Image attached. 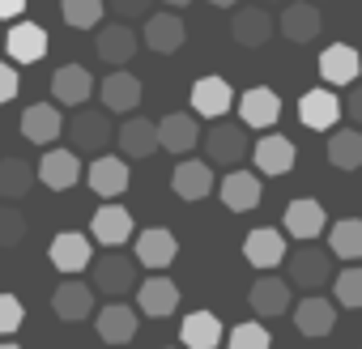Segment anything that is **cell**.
<instances>
[{"label": "cell", "instance_id": "6da1fadb", "mask_svg": "<svg viewBox=\"0 0 362 349\" xmlns=\"http://www.w3.org/2000/svg\"><path fill=\"white\" fill-rule=\"evenodd\" d=\"M132 285H136V264H132V256H124V252H103V256L90 264V290H103V294L119 298V294H128Z\"/></svg>", "mask_w": 362, "mask_h": 349}, {"label": "cell", "instance_id": "7a4b0ae2", "mask_svg": "<svg viewBox=\"0 0 362 349\" xmlns=\"http://www.w3.org/2000/svg\"><path fill=\"white\" fill-rule=\"evenodd\" d=\"M243 153H252V145H247V132H243L239 124H214V128H209V136H205V162H209V166H230V170H239Z\"/></svg>", "mask_w": 362, "mask_h": 349}, {"label": "cell", "instance_id": "3957f363", "mask_svg": "<svg viewBox=\"0 0 362 349\" xmlns=\"http://www.w3.org/2000/svg\"><path fill=\"white\" fill-rule=\"evenodd\" d=\"M286 268H290V285H303L307 294H315L332 277V256L320 252V247H311V243H303V252L286 256Z\"/></svg>", "mask_w": 362, "mask_h": 349}, {"label": "cell", "instance_id": "277c9868", "mask_svg": "<svg viewBox=\"0 0 362 349\" xmlns=\"http://www.w3.org/2000/svg\"><path fill=\"white\" fill-rule=\"evenodd\" d=\"M86 184H90L103 201H119V196L128 192V158L98 153V158L86 166Z\"/></svg>", "mask_w": 362, "mask_h": 349}, {"label": "cell", "instance_id": "5b68a950", "mask_svg": "<svg viewBox=\"0 0 362 349\" xmlns=\"http://www.w3.org/2000/svg\"><path fill=\"white\" fill-rule=\"evenodd\" d=\"M170 188H175L179 201H205V196L218 188L214 166L201 162V158H184V162L175 166V174H170Z\"/></svg>", "mask_w": 362, "mask_h": 349}, {"label": "cell", "instance_id": "8992f818", "mask_svg": "<svg viewBox=\"0 0 362 349\" xmlns=\"http://www.w3.org/2000/svg\"><path fill=\"white\" fill-rule=\"evenodd\" d=\"M243 256H247L252 268L273 273V268L290 256V247H286V235H281V230H273V226H256V230L243 239Z\"/></svg>", "mask_w": 362, "mask_h": 349}, {"label": "cell", "instance_id": "52a82bcc", "mask_svg": "<svg viewBox=\"0 0 362 349\" xmlns=\"http://www.w3.org/2000/svg\"><path fill=\"white\" fill-rule=\"evenodd\" d=\"M52 311H56V319H64V324L90 319V315H94V290H90V281L64 277V281L56 285V294H52Z\"/></svg>", "mask_w": 362, "mask_h": 349}, {"label": "cell", "instance_id": "ba28073f", "mask_svg": "<svg viewBox=\"0 0 362 349\" xmlns=\"http://www.w3.org/2000/svg\"><path fill=\"white\" fill-rule=\"evenodd\" d=\"M90 94H94V77L86 64H60L52 73V98L60 107H86Z\"/></svg>", "mask_w": 362, "mask_h": 349}, {"label": "cell", "instance_id": "9c48e42d", "mask_svg": "<svg viewBox=\"0 0 362 349\" xmlns=\"http://www.w3.org/2000/svg\"><path fill=\"white\" fill-rule=\"evenodd\" d=\"M111 136H115V132H111V119H107L103 111H90V107H81V111L69 119V141H73V149L103 153Z\"/></svg>", "mask_w": 362, "mask_h": 349}, {"label": "cell", "instance_id": "30bf717a", "mask_svg": "<svg viewBox=\"0 0 362 349\" xmlns=\"http://www.w3.org/2000/svg\"><path fill=\"white\" fill-rule=\"evenodd\" d=\"M47 256H52V264H56L64 277H73V273H81V268H90V264H94L90 235H77V230H60V235L52 239Z\"/></svg>", "mask_w": 362, "mask_h": 349}, {"label": "cell", "instance_id": "8fae6325", "mask_svg": "<svg viewBox=\"0 0 362 349\" xmlns=\"http://www.w3.org/2000/svg\"><path fill=\"white\" fill-rule=\"evenodd\" d=\"M277 30L290 39V43H311L320 30H324V18L311 0H290V5L277 13Z\"/></svg>", "mask_w": 362, "mask_h": 349}, {"label": "cell", "instance_id": "7c38bea8", "mask_svg": "<svg viewBox=\"0 0 362 349\" xmlns=\"http://www.w3.org/2000/svg\"><path fill=\"white\" fill-rule=\"evenodd\" d=\"M188 102H192V115L222 119V115L230 111V102H235V90H230V81H222V77H201V81H192Z\"/></svg>", "mask_w": 362, "mask_h": 349}, {"label": "cell", "instance_id": "4fadbf2b", "mask_svg": "<svg viewBox=\"0 0 362 349\" xmlns=\"http://www.w3.org/2000/svg\"><path fill=\"white\" fill-rule=\"evenodd\" d=\"M252 158H256V170H260V174H290V170H294L298 149H294V141H290V136L269 132V136H260V141L252 145Z\"/></svg>", "mask_w": 362, "mask_h": 349}, {"label": "cell", "instance_id": "5bb4252c", "mask_svg": "<svg viewBox=\"0 0 362 349\" xmlns=\"http://www.w3.org/2000/svg\"><path fill=\"white\" fill-rule=\"evenodd\" d=\"M197 141H201V124L192 111H170L158 124V149H166V153H188V149H197Z\"/></svg>", "mask_w": 362, "mask_h": 349}, {"label": "cell", "instance_id": "9a60e30c", "mask_svg": "<svg viewBox=\"0 0 362 349\" xmlns=\"http://www.w3.org/2000/svg\"><path fill=\"white\" fill-rule=\"evenodd\" d=\"M184 39H188V26H184L179 13H153V18H145V47L149 52L175 56L179 47H184Z\"/></svg>", "mask_w": 362, "mask_h": 349}, {"label": "cell", "instance_id": "2e32d148", "mask_svg": "<svg viewBox=\"0 0 362 349\" xmlns=\"http://www.w3.org/2000/svg\"><path fill=\"white\" fill-rule=\"evenodd\" d=\"M358 73H362V56L349 43H332L320 52V77L328 85H358Z\"/></svg>", "mask_w": 362, "mask_h": 349}, {"label": "cell", "instance_id": "e0dca14e", "mask_svg": "<svg viewBox=\"0 0 362 349\" xmlns=\"http://www.w3.org/2000/svg\"><path fill=\"white\" fill-rule=\"evenodd\" d=\"M286 230H290L294 239H303V243L320 239V235L328 230V213H324V205L311 201V196L290 201V205H286Z\"/></svg>", "mask_w": 362, "mask_h": 349}, {"label": "cell", "instance_id": "ac0fdd59", "mask_svg": "<svg viewBox=\"0 0 362 349\" xmlns=\"http://www.w3.org/2000/svg\"><path fill=\"white\" fill-rule=\"evenodd\" d=\"M218 192H222V205L230 209V213H252L256 205H260V174H252V170H230L226 179L218 184Z\"/></svg>", "mask_w": 362, "mask_h": 349}, {"label": "cell", "instance_id": "d6986e66", "mask_svg": "<svg viewBox=\"0 0 362 349\" xmlns=\"http://www.w3.org/2000/svg\"><path fill=\"white\" fill-rule=\"evenodd\" d=\"M5 52L18 64H39L47 56V30L35 26V22H13L9 35H5Z\"/></svg>", "mask_w": 362, "mask_h": 349}, {"label": "cell", "instance_id": "ffe728a7", "mask_svg": "<svg viewBox=\"0 0 362 349\" xmlns=\"http://www.w3.org/2000/svg\"><path fill=\"white\" fill-rule=\"evenodd\" d=\"M298 119H303V128H311V132L337 128V119H341L337 94H332V90H307V94L298 98Z\"/></svg>", "mask_w": 362, "mask_h": 349}, {"label": "cell", "instance_id": "44dd1931", "mask_svg": "<svg viewBox=\"0 0 362 349\" xmlns=\"http://www.w3.org/2000/svg\"><path fill=\"white\" fill-rule=\"evenodd\" d=\"M60 132H64V119H60V107L56 102H30L22 111V136L30 145H52Z\"/></svg>", "mask_w": 362, "mask_h": 349}, {"label": "cell", "instance_id": "7402d4cb", "mask_svg": "<svg viewBox=\"0 0 362 349\" xmlns=\"http://www.w3.org/2000/svg\"><path fill=\"white\" fill-rule=\"evenodd\" d=\"M90 239L103 243V247H119L132 239V213L124 205H103L94 218H90Z\"/></svg>", "mask_w": 362, "mask_h": 349}, {"label": "cell", "instance_id": "603a6c76", "mask_svg": "<svg viewBox=\"0 0 362 349\" xmlns=\"http://www.w3.org/2000/svg\"><path fill=\"white\" fill-rule=\"evenodd\" d=\"M247 302H252V311L260 315V319H277V315H286L290 311V281H281V277H260V281H252V290H247Z\"/></svg>", "mask_w": 362, "mask_h": 349}, {"label": "cell", "instance_id": "cb8c5ba5", "mask_svg": "<svg viewBox=\"0 0 362 349\" xmlns=\"http://www.w3.org/2000/svg\"><path fill=\"white\" fill-rule=\"evenodd\" d=\"M94 52H98V60H103V64L124 69V64L136 56V35H132V26H124V22L103 26V30H98V39H94Z\"/></svg>", "mask_w": 362, "mask_h": 349}, {"label": "cell", "instance_id": "d4e9b609", "mask_svg": "<svg viewBox=\"0 0 362 349\" xmlns=\"http://www.w3.org/2000/svg\"><path fill=\"white\" fill-rule=\"evenodd\" d=\"M239 115H243L247 128H273V124L281 119V98H277L269 85H252V90H243V98H239Z\"/></svg>", "mask_w": 362, "mask_h": 349}, {"label": "cell", "instance_id": "484cf974", "mask_svg": "<svg viewBox=\"0 0 362 349\" xmlns=\"http://www.w3.org/2000/svg\"><path fill=\"white\" fill-rule=\"evenodd\" d=\"M39 179L52 188V192H69L77 179H81V162L73 149H47L43 162H39Z\"/></svg>", "mask_w": 362, "mask_h": 349}, {"label": "cell", "instance_id": "4316f807", "mask_svg": "<svg viewBox=\"0 0 362 349\" xmlns=\"http://www.w3.org/2000/svg\"><path fill=\"white\" fill-rule=\"evenodd\" d=\"M230 35L239 47H264L273 39V13H264L260 5H247L230 18Z\"/></svg>", "mask_w": 362, "mask_h": 349}, {"label": "cell", "instance_id": "83f0119b", "mask_svg": "<svg viewBox=\"0 0 362 349\" xmlns=\"http://www.w3.org/2000/svg\"><path fill=\"white\" fill-rule=\"evenodd\" d=\"M294 328L303 336H328L337 328V307L320 294H307L298 307H294Z\"/></svg>", "mask_w": 362, "mask_h": 349}, {"label": "cell", "instance_id": "f1b7e54d", "mask_svg": "<svg viewBox=\"0 0 362 349\" xmlns=\"http://www.w3.org/2000/svg\"><path fill=\"white\" fill-rule=\"evenodd\" d=\"M136 311L128 307V302H107L103 307V315L94 319V328H98V336L107 341V345H128L132 336H136Z\"/></svg>", "mask_w": 362, "mask_h": 349}, {"label": "cell", "instance_id": "f546056e", "mask_svg": "<svg viewBox=\"0 0 362 349\" xmlns=\"http://www.w3.org/2000/svg\"><path fill=\"white\" fill-rule=\"evenodd\" d=\"M175 256H179V243H175V235H170V230L149 226V230H141V235H136V260H141L145 268H166Z\"/></svg>", "mask_w": 362, "mask_h": 349}, {"label": "cell", "instance_id": "4dcf8cb0", "mask_svg": "<svg viewBox=\"0 0 362 349\" xmlns=\"http://www.w3.org/2000/svg\"><path fill=\"white\" fill-rule=\"evenodd\" d=\"M222 319L214 311H192L184 319V328H179V341H184V349H218L222 345Z\"/></svg>", "mask_w": 362, "mask_h": 349}, {"label": "cell", "instance_id": "1f68e13d", "mask_svg": "<svg viewBox=\"0 0 362 349\" xmlns=\"http://www.w3.org/2000/svg\"><path fill=\"white\" fill-rule=\"evenodd\" d=\"M141 102V81L128 73V69H115L111 77H103V107L124 115V111H136Z\"/></svg>", "mask_w": 362, "mask_h": 349}, {"label": "cell", "instance_id": "d6a6232c", "mask_svg": "<svg viewBox=\"0 0 362 349\" xmlns=\"http://www.w3.org/2000/svg\"><path fill=\"white\" fill-rule=\"evenodd\" d=\"M179 307V285L170 277H149L136 290V311L141 315H170Z\"/></svg>", "mask_w": 362, "mask_h": 349}, {"label": "cell", "instance_id": "836d02e7", "mask_svg": "<svg viewBox=\"0 0 362 349\" xmlns=\"http://www.w3.org/2000/svg\"><path fill=\"white\" fill-rule=\"evenodd\" d=\"M115 145L124 149V158H149V153H158V124L132 115V119L115 132Z\"/></svg>", "mask_w": 362, "mask_h": 349}, {"label": "cell", "instance_id": "e575fe53", "mask_svg": "<svg viewBox=\"0 0 362 349\" xmlns=\"http://www.w3.org/2000/svg\"><path fill=\"white\" fill-rule=\"evenodd\" d=\"M328 162L337 170H358L362 166V128H341L328 136Z\"/></svg>", "mask_w": 362, "mask_h": 349}, {"label": "cell", "instance_id": "d590c367", "mask_svg": "<svg viewBox=\"0 0 362 349\" xmlns=\"http://www.w3.org/2000/svg\"><path fill=\"white\" fill-rule=\"evenodd\" d=\"M35 184V166L26 158H0V196L5 201H22Z\"/></svg>", "mask_w": 362, "mask_h": 349}, {"label": "cell", "instance_id": "8d00e7d4", "mask_svg": "<svg viewBox=\"0 0 362 349\" xmlns=\"http://www.w3.org/2000/svg\"><path fill=\"white\" fill-rule=\"evenodd\" d=\"M328 252L341 260H362V222L358 218H341L328 230Z\"/></svg>", "mask_w": 362, "mask_h": 349}, {"label": "cell", "instance_id": "74e56055", "mask_svg": "<svg viewBox=\"0 0 362 349\" xmlns=\"http://www.w3.org/2000/svg\"><path fill=\"white\" fill-rule=\"evenodd\" d=\"M60 18L73 30H94L103 22V0H60Z\"/></svg>", "mask_w": 362, "mask_h": 349}, {"label": "cell", "instance_id": "f35d334b", "mask_svg": "<svg viewBox=\"0 0 362 349\" xmlns=\"http://www.w3.org/2000/svg\"><path fill=\"white\" fill-rule=\"evenodd\" d=\"M332 294H337V302H341V307L362 311V268H358V264H354V268H341V277H337Z\"/></svg>", "mask_w": 362, "mask_h": 349}, {"label": "cell", "instance_id": "ab89813d", "mask_svg": "<svg viewBox=\"0 0 362 349\" xmlns=\"http://www.w3.org/2000/svg\"><path fill=\"white\" fill-rule=\"evenodd\" d=\"M26 230H30V222H26L22 209L0 205V247H18V243L26 239Z\"/></svg>", "mask_w": 362, "mask_h": 349}, {"label": "cell", "instance_id": "60d3db41", "mask_svg": "<svg viewBox=\"0 0 362 349\" xmlns=\"http://www.w3.org/2000/svg\"><path fill=\"white\" fill-rule=\"evenodd\" d=\"M226 341H230V349H269L273 345L269 332H264V324H239Z\"/></svg>", "mask_w": 362, "mask_h": 349}, {"label": "cell", "instance_id": "b9f144b4", "mask_svg": "<svg viewBox=\"0 0 362 349\" xmlns=\"http://www.w3.org/2000/svg\"><path fill=\"white\" fill-rule=\"evenodd\" d=\"M26 319V307L13 298V294H0V336H13Z\"/></svg>", "mask_w": 362, "mask_h": 349}, {"label": "cell", "instance_id": "7bdbcfd3", "mask_svg": "<svg viewBox=\"0 0 362 349\" xmlns=\"http://www.w3.org/2000/svg\"><path fill=\"white\" fill-rule=\"evenodd\" d=\"M18 90H22L18 69H13V64H0V102H13V98H18Z\"/></svg>", "mask_w": 362, "mask_h": 349}, {"label": "cell", "instance_id": "ee69618b", "mask_svg": "<svg viewBox=\"0 0 362 349\" xmlns=\"http://www.w3.org/2000/svg\"><path fill=\"white\" fill-rule=\"evenodd\" d=\"M111 9L119 18H136V13H149L153 9V0H111Z\"/></svg>", "mask_w": 362, "mask_h": 349}, {"label": "cell", "instance_id": "f6af8a7d", "mask_svg": "<svg viewBox=\"0 0 362 349\" xmlns=\"http://www.w3.org/2000/svg\"><path fill=\"white\" fill-rule=\"evenodd\" d=\"M345 111H349V119L362 128V85H349V98H345Z\"/></svg>", "mask_w": 362, "mask_h": 349}, {"label": "cell", "instance_id": "bcb514c9", "mask_svg": "<svg viewBox=\"0 0 362 349\" xmlns=\"http://www.w3.org/2000/svg\"><path fill=\"white\" fill-rule=\"evenodd\" d=\"M26 13V0H0V22H18Z\"/></svg>", "mask_w": 362, "mask_h": 349}, {"label": "cell", "instance_id": "7dc6e473", "mask_svg": "<svg viewBox=\"0 0 362 349\" xmlns=\"http://www.w3.org/2000/svg\"><path fill=\"white\" fill-rule=\"evenodd\" d=\"M209 5H218V9H235L239 0H209Z\"/></svg>", "mask_w": 362, "mask_h": 349}, {"label": "cell", "instance_id": "c3c4849f", "mask_svg": "<svg viewBox=\"0 0 362 349\" xmlns=\"http://www.w3.org/2000/svg\"><path fill=\"white\" fill-rule=\"evenodd\" d=\"M166 5H170V9H184V5H192V0H166Z\"/></svg>", "mask_w": 362, "mask_h": 349}, {"label": "cell", "instance_id": "681fc988", "mask_svg": "<svg viewBox=\"0 0 362 349\" xmlns=\"http://www.w3.org/2000/svg\"><path fill=\"white\" fill-rule=\"evenodd\" d=\"M0 349H22V345H13V341H0Z\"/></svg>", "mask_w": 362, "mask_h": 349}, {"label": "cell", "instance_id": "f907efd6", "mask_svg": "<svg viewBox=\"0 0 362 349\" xmlns=\"http://www.w3.org/2000/svg\"><path fill=\"white\" fill-rule=\"evenodd\" d=\"M260 5H269V0H260Z\"/></svg>", "mask_w": 362, "mask_h": 349}]
</instances>
